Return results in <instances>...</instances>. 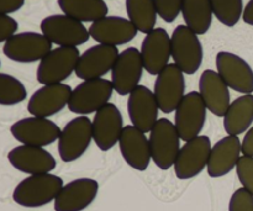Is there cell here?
<instances>
[{"label": "cell", "mask_w": 253, "mask_h": 211, "mask_svg": "<svg viewBox=\"0 0 253 211\" xmlns=\"http://www.w3.org/2000/svg\"><path fill=\"white\" fill-rule=\"evenodd\" d=\"M63 180L58 175H30L19 183L12 193V199L24 208H41L54 202L63 187Z\"/></svg>", "instance_id": "cell-1"}, {"label": "cell", "mask_w": 253, "mask_h": 211, "mask_svg": "<svg viewBox=\"0 0 253 211\" xmlns=\"http://www.w3.org/2000/svg\"><path fill=\"white\" fill-rule=\"evenodd\" d=\"M151 157L160 169L168 170L173 167L180 151V136L175 125L168 119H158L151 130Z\"/></svg>", "instance_id": "cell-2"}, {"label": "cell", "mask_w": 253, "mask_h": 211, "mask_svg": "<svg viewBox=\"0 0 253 211\" xmlns=\"http://www.w3.org/2000/svg\"><path fill=\"white\" fill-rule=\"evenodd\" d=\"M114 86L108 79H89L72 89L68 101L69 111L78 115H89L96 113L109 103L113 95Z\"/></svg>", "instance_id": "cell-3"}, {"label": "cell", "mask_w": 253, "mask_h": 211, "mask_svg": "<svg viewBox=\"0 0 253 211\" xmlns=\"http://www.w3.org/2000/svg\"><path fill=\"white\" fill-rule=\"evenodd\" d=\"M199 35L187 25H178L170 36L172 58L184 74H194L200 68L204 58L203 44Z\"/></svg>", "instance_id": "cell-4"}, {"label": "cell", "mask_w": 253, "mask_h": 211, "mask_svg": "<svg viewBox=\"0 0 253 211\" xmlns=\"http://www.w3.org/2000/svg\"><path fill=\"white\" fill-rule=\"evenodd\" d=\"M93 140V123L86 116L72 119L61 130L58 153L63 162H74L85 153Z\"/></svg>", "instance_id": "cell-5"}, {"label": "cell", "mask_w": 253, "mask_h": 211, "mask_svg": "<svg viewBox=\"0 0 253 211\" xmlns=\"http://www.w3.org/2000/svg\"><path fill=\"white\" fill-rule=\"evenodd\" d=\"M41 31L58 47H78L89 40V30L83 22L64 14L49 15L41 21Z\"/></svg>", "instance_id": "cell-6"}, {"label": "cell", "mask_w": 253, "mask_h": 211, "mask_svg": "<svg viewBox=\"0 0 253 211\" xmlns=\"http://www.w3.org/2000/svg\"><path fill=\"white\" fill-rule=\"evenodd\" d=\"M81 57L76 47H57L40 61L36 78L42 85L59 84L76 71Z\"/></svg>", "instance_id": "cell-7"}, {"label": "cell", "mask_w": 253, "mask_h": 211, "mask_svg": "<svg viewBox=\"0 0 253 211\" xmlns=\"http://www.w3.org/2000/svg\"><path fill=\"white\" fill-rule=\"evenodd\" d=\"M52 44L43 34L26 31L10 37L5 42L2 52L14 62L32 63L44 58L52 51Z\"/></svg>", "instance_id": "cell-8"}, {"label": "cell", "mask_w": 253, "mask_h": 211, "mask_svg": "<svg viewBox=\"0 0 253 211\" xmlns=\"http://www.w3.org/2000/svg\"><path fill=\"white\" fill-rule=\"evenodd\" d=\"M143 62L141 52L136 47H128L119 53L111 69V83L119 95H130L142 78Z\"/></svg>", "instance_id": "cell-9"}, {"label": "cell", "mask_w": 253, "mask_h": 211, "mask_svg": "<svg viewBox=\"0 0 253 211\" xmlns=\"http://www.w3.org/2000/svg\"><path fill=\"white\" fill-rule=\"evenodd\" d=\"M174 119L180 140L188 142L200 136L207 120V106L199 91H190L183 98L175 110Z\"/></svg>", "instance_id": "cell-10"}, {"label": "cell", "mask_w": 253, "mask_h": 211, "mask_svg": "<svg viewBox=\"0 0 253 211\" xmlns=\"http://www.w3.org/2000/svg\"><path fill=\"white\" fill-rule=\"evenodd\" d=\"M153 94L162 113L170 114L177 110L178 105L185 96L184 73L177 64H168L160 74H157Z\"/></svg>", "instance_id": "cell-11"}, {"label": "cell", "mask_w": 253, "mask_h": 211, "mask_svg": "<svg viewBox=\"0 0 253 211\" xmlns=\"http://www.w3.org/2000/svg\"><path fill=\"white\" fill-rule=\"evenodd\" d=\"M211 142L208 136H198L180 147L174 163L178 179L188 180L195 178L204 170L209 161Z\"/></svg>", "instance_id": "cell-12"}, {"label": "cell", "mask_w": 253, "mask_h": 211, "mask_svg": "<svg viewBox=\"0 0 253 211\" xmlns=\"http://www.w3.org/2000/svg\"><path fill=\"white\" fill-rule=\"evenodd\" d=\"M14 138L22 145L46 147L57 141L61 128L56 123L44 118H25L16 121L10 128Z\"/></svg>", "instance_id": "cell-13"}, {"label": "cell", "mask_w": 253, "mask_h": 211, "mask_svg": "<svg viewBox=\"0 0 253 211\" xmlns=\"http://www.w3.org/2000/svg\"><path fill=\"white\" fill-rule=\"evenodd\" d=\"M216 72L232 90L244 95L253 93V69L242 57L231 52H219Z\"/></svg>", "instance_id": "cell-14"}, {"label": "cell", "mask_w": 253, "mask_h": 211, "mask_svg": "<svg viewBox=\"0 0 253 211\" xmlns=\"http://www.w3.org/2000/svg\"><path fill=\"white\" fill-rule=\"evenodd\" d=\"M140 52L146 71L157 76L169 64L172 57L170 36L163 27H155L146 34Z\"/></svg>", "instance_id": "cell-15"}, {"label": "cell", "mask_w": 253, "mask_h": 211, "mask_svg": "<svg viewBox=\"0 0 253 211\" xmlns=\"http://www.w3.org/2000/svg\"><path fill=\"white\" fill-rule=\"evenodd\" d=\"M93 140L100 151H110L120 140L124 130L121 111L115 104L108 103L95 113L93 119Z\"/></svg>", "instance_id": "cell-16"}, {"label": "cell", "mask_w": 253, "mask_h": 211, "mask_svg": "<svg viewBox=\"0 0 253 211\" xmlns=\"http://www.w3.org/2000/svg\"><path fill=\"white\" fill-rule=\"evenodd\" d=\"M119 53L118 47L95 44L81 54L74 72L83 81L103 78L108 72H111Z\"/></svg>", "instance_id": "cell-17"}, {"label": "cell", "mask_w": 253, "mask_h": 211, "mask_svg": "<svg viewBox=\"0 0 253 211\" xmlns=\"http://www.w3.org/2000/svg\"><path fill=\"white\" fill-rule=\"evenodd\" d=\"M99 193V183L90 178H79L63 185L54 199L56 211H83L90 207Z\"/></svg>", "instance_id": "cell-18"}, {"label": "cell", "mask_w": 253, "mask_h": 211, "mask_svg": "<svg viewBox=\"0 0 253 211\" xmlns=\"http://www.w3.org/2000/svg\"><path fill=\"white\" fill-rule=\"evenodd\" d=\"M138 30L128 19L121 16H105L93 22L89 35L100 44L118 47L132 41Z\"/></svg>", "instance_id": "cell-19"}, {"label": "cell", "mask_w": 253, "mask_h": 211, "mask_svg": "<svg viewBox=\"0 0 253 211\" xmlns=\"http://www.w3.org/2000/svg\"><path fill=\"white\" fill-rule=\"evenodd\" d=\"M72 88L64 83L48 84L35 91L27 104V110L36 118H49L68 105Z\"/></svg>", "instance_id": "cell-20"}, {"label": "cell", "mask_w": 253, "mask_h": 211, "mask_svg": "<svg viewBox=\"0 0 253 211\" xmlns=\"http://www.w3.org/2000/svg\"><path fill=\"white\" fill-rule=\"evenodd\" d=\"M158 104L152 90L138 85L128 95L127 111L132 125L143 133L151 132L158 121Z\"/></svg>", "instance_id": "cell-21"}, {"label": "cell", "mask_w": 253, "mask_h": 211, "mask_svg": "<svg viewBox=\"0 0 253 211\" xmlns=\"http://www.w3.org/2000/svg\"><path fill=\"white\" fill-rule=\"evenodd\" d=\"M7 160L15 169L30 175L51 173L57 165L54 157L47 150L26 145L12 148Z\"/></svg>", "instance_id": "cell-22"}, {"label": "cell", "mask_w": 253, "mask_h": 211, "mask_svg": "<svg viewBox=\"0 0 253 211\" xmlns=\"http://www.w3.org/2000/svg\"><path fill=\"white\" fill-rule=\"evenodd\" d=\"M119 147L124 161L131 168L140 172L147 169L152 157L150 142L142 131L133 125L125 126L119 140Z\"/></svg>", "instance_id": "cell-23"}, {"label": "cell", "mask_w": 253, "mask_h": 211, "mask_svg": "<svg viewBox=\"0 0 253 211\" xmlns=\"http://www.w3.org/2000/svg\"><path fill=\"white\" fill-rule=\"evenodd\" d=\"M220 74L212 69H207L199 78V94L210 113L224 118L229 109L230 90Z\"/></svg>", "instance_id": "cell-24"}, {"label": "cell", "mask_w": 253, "mask_h": 211, "mask_svg": "<svg viewBox=\"0 0 253 211\" xmlns=\"http://www.w3.org/2000/svg\"><path fill=\"white\" fill-rule=\"evenodd\" d=\"M241 141L237 136L221 138L210 151L207 170L209 177L221 178L229 174L241 157Z\"/></svg>", "instance_id": "cell-25"}, {"label": "cell", "mask_w": 253, "mask_h": 211, "mask_svg": "<svg viewBox=\"0 0 253 211\" xmlns=\"http://www.w3.org/2000/svg\"><path fill=\"white\" fill-rule=\"evenodd\" d=\"M253 123V95L245 94L230 104L224 116V127L229 136H239L249 131Z\"/></svg>", "instance_id": "cell-26"}, {"label": "cell", "mask_w": 253, "mask_h": 211, "mask_svg": "<svg viewBox=\"0 0 253 211\" xmlns=\"http://www.w3.org/2000/svg\"><path fill=\"white\" fill-rule=\"evenodd\" d=\"M64 15L81 22H95L108 16L109 7L104 0H58Z\"/></svg>", "instance_id": "cell-27"}, {"label": "cell", "mask_w": 253, "mask_h": 211, "mask_svg": "<svg viewBox=\"0 0 253 211\" xmlns=\"http://www.w3.org/2000/svg\"><path fill=\"white\" fill-rule=\"evenodd\" d=\"M182 15L192 31L204 35L211 26L214 12L210 0H183Z\"/></svg>", "instance_id": "cell-28"}, {"label": "cell", "mask_w": 253, "mask_h": 211, "mask_svg": "<svg viewBox=\"0 0 253 211\" xmlns=\"http://www.w3.org/2000/svg\"><path fill=\"white\" fill-rule=\"evenodd\" d=\"M127 17L136 29L148 34L155 29L157 21V10L153 0H126Z\"/></svg>", "instance_id": "cell-29"}, {"label": "cell", "mask_w": 253, "mask_h": 211, "mask_svg": "<svg viewBox=\"0 0 253 211\" xmlns=\"http://www.w3.org/2000/svg\"><path fill=\"white\" fill-rule=\"evenodd\" d=\"M27 93L24 84L6 73H0V105H16L26 99Z\"/></svg>", "instance_id": "cell-30"}, {"label": "cell", "mask_w": 253, "mask_h": 211, "mask_svg": "<svg viewBox=\"0 0 253 211\" xmlns=\"http://www.w3.org/2000/svg\"><path fill=\"white\" fill-rule=\"evenodd\" d=\"M212 12L222 25L232 27L244 14V0H210Z\"/></svg>", "instance_id": "cell-31"}, {"label": "cell", "mask_w": 253, "mask_h": 211, "mask_svg": "<svg viewBox=\"0 0 253 211\" xmlns=\"http://www.w3.org/2000/svg\"><path fill=\"white\" fill-rule=\"evenodd\" d=\"M157 15L166 22H173L182 12L183 0H153Z\"/></svg>", "instance_id": "cell-32"}, {"label": "cell", "mask_w": 253, "mask_h": 211, "mask_svg": "<svg viewBox=\"0 0 253 211\" xmlns=\"http://www.w3.org/2000/svg\"><path fill=\"white\" fill-rule=\"evenodd\" d=\"M236 174L242 188L253 195V157H240L236 166Z\"/></svg>", "instance_id": "cell-33"}, {"label": "cell", "mask_w": 253, "mask_h": 211, "mask_svg": "<svg viewBox=\"0 0 253 211\" xmlns=\"http://www.w3.org/2000/svg\"><path fill=\"white\" fill-rule=\"evenodd\" d=\"M229 211H253V195L245 188L235 190L230 198Z\"/></svg>", "instance_id": "cell-34"}, {"label": "cell", "mask_w": 253, "mask_h": 211, "mask_svg": "<svg viewBox=\"0 0 253 211\" xmlns=\"http://www.w3.org/2000/svg\"><path fill=\"white\" fill-rule=\"evenodd\" d=\"M19 27L17 21L14 17L9 15H0V43L6 42L11 36L16 34V30Z\"/></svg>", "instance_id": "cell-35"}, {"label": "cell", "mask_w": 253, "mask_h": 211, "mask_svg": "<svg viewBox=\"0 0 253 211\" xmlns=\"http://www.w3.org/2000/svg\"><path fill=\"white\" fill-rule=\"evenodd\" d=\"M25 4V0H0V15H9L16 12Z\"/></svg>", "instance_id": "cell-36"}, {"label": "cell", "mask_w": 253, "mask_h": 211, "mask_svg": "<svg viewBox=\"0 0 253 211\" xmlns=\"http://www.w3.org/2000/svg\"><path fill=\"white\" fill-rule=\"evenodd\" d=\"M241 152L244 153V156L253 157V126L251 128H249V131L245 135L244 140H242Z\"/></svg>", "instance_id": "cell-37"}, {"label": "cell", "mask_w": 253, "mask_h": 211, "mask_svg": "<svg viewBox=\"0 0 253 211\" xmlns=\"http://www.w3.org/2000/svg\"><path fill=\"white\" fill-rule=\"evenodd\" d=\"M242 20L250 26H253V0H249L246 6L244 7V14H242Z\"/></svg>", "instance_id": "cell-38"}]
</instances>
